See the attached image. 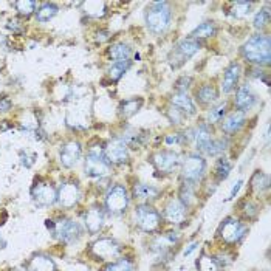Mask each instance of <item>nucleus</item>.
<instances>
[{
    "mask_svg": "<svg viewBox=\"0 0 271 271\" xmlns=\"http://www.w3.org/2000/svg\"><path fill=\"white\" fill-rule=\"evenodd\" d=\"M243 56L259 65H268L269 64V37L263 34H254L251 36L242 47Z\"/></svg>",
    "mask_w": 271,
    "mask_h": 271,
    "instance_id": "1",
    "label": "nucleus"
},
{
    "mask_svg": "<svg viewBox=\"0 0 271 271\" xmlns=\"http://www.w3.org/2000/svg\"><path fill=\"white\" fill-rule=\"evenodd\" d=\"M171 19L172 13L166 2H153L146 11V24L153 34L165 33L171 24Z\"/></svg>",
    "mask_w": 271,
    "mask_h": 271,
    "instance_id": "2",
    "label": "nucleus"
},
{
    "mask_svg": "<svg viewBox=\"0 0 271 271\" xmlns=\"http://www.w3.org/2000/svg\"><path fill=\"white\" fill-rule=\"evenodd\" d=\"M206 171V161L198 153H189L182 166V175L186 183H197Z\"/></svg>",
    "mask_w": 271,
    "mask_h": 271,
    "instance_id": "3",
    "label": "nucleus"
},
{
    "mask_svg": "<svg viewBox=\"0 0 271 271\" xmlns=\"http://www.w3.org/2000/svg\"><path fill=\"white\" fill-rule=\"evenodd\" d=\"M200 50V42L194 39H183L178 42L175 50L169 54V62L174 69L182 67L188 59H191L194 54Z\"/></svg>",
    "mask_w": 271,
    "mask_h": 271,
    "instance_id": "4",
    "label": "nucleus"
},
{
    "mask_svg": "<svg viewBox=\"0 0 271 271\" xmlns=\"http://www.w3.org/2000/svg\"><path fill=\"white\" fill-rule=\"evenodd\" d=\"M84 171H85V175L88 177H105L110 172V165H108L107 160L104 158V153L93 149L88 152L85 158Z\"/></svg>",
    "mask_w": 271,
    "mask_h": 271,
    "instance_id": "5",
    "label": "nucleus"
},
{
    "mask_svg": "<svg viewBox=\"0 0 271 271\" xmlns=\"http://www.w3.org/2000/svg\"><path fill=\"white\" fill-rule=\"evenodd\" d=\"M135 217H137L138 227L146 233H152V231L158 230V227H160V214L150 205L137 206Z\"/></svg>",
    "mask_w": 271,
    "mask_h": 271,
    "instance_id": "6",
    "label": "nucleus"
},
{
    "mask_svg": "<svg viewBox=\"0 0 271 271\" xmlns=\"http://www.w3.org/2000/svg\"><path fill=\"white\" fill-rule=\"evenodd\" d=\"M102 153L108 165H120V163L127 161V156H129L127 144L121 138H114L112 141H108Z\"/></svg>",
    "mask_w": 271,
    "mask_h": 271,
    "instance_id": "7",
    "label": "nucleus"
},
{
    "mask_svg": "<svg viewBox=\"0 0 271 271\" xmlns=\"http://www.w3.org/2000/svg\"><path fill=\"white\" fill-rule=\"evenodd\" d=\"M105 206L108 211L115 212V214L126 211V208L129 206V195H127V191L124 189V186L117 185L108 191V194L105 197Z\"/></svg>",
    "mask_w": 271,
    "mask_h": 271,
    "instance_id": "8",
    "label": "nucleus"
},
{
    "mask_svg": "<svg viewBox=\"0 0 271 271\" xmlns=\"http://www.w3.org/2000/svg\"><path fill=\"white\" fill-rule=\"evenodd\" d=\"M246 233V228L237 220L234 217H228V219L222 223L219 234L220 237L227 242V243H236L239 242Z\"/></svg>",
    "mask_w": 271,
    "mask_h": 271,
    "instance_id": "9",
    "label": "nucleus"
},
{
    "mask_svg": "<svg viewBox=\"0 0 271 271\" xmlns=\"http://www.w3.org/2000/svg\"><path fill=\"white\" fill-rule=\"evenodd\" d=\"M54 234H56L64 243H73L75 240H78L81 237V228L76 222L64 219L54 223L53 228Z\"/></svg>",
    "mask_w": 271,
    "mask_h": 271,
    "instance_id": "10",
    "label": "nucleus"
},
{
    "mask_svg": "<svg viewBox=\"0 0 271 271\" xmlns=\"http://www.w3.org/2000/svg\"><path fill=\"white\" fill-rule=\"evenodd\" d=\"M92 251L101 260H112L120 256L121 246L112 239H99L92 245Z\"/></svg>",
    "mask_w": 271,
    "mask_h": 271,
    "instance_id": "11",
    "label": "nucleus"
},
{
    "mask_svg": "<svg viewBox=\"0 0 271 271\" xmlns=\"http://www.w3.org/2000/svg\"><path fill=\"white\" fill-rule=\"evenodd\" d=\"M33 200L37 206H50L58 200V192L48 183H37L31 191Z\"/></svg>",
    "mask_w": 271,
    "mask_h": 271,
    "instance_id": "12",
    "label": "nucleus"
},
{
    "mask_svg": "<svg viewBox=\"0 0 271 271\" xmlns=\"http://www.w3.org/2000/svg\"><path fill=\"white\" fill-rule=\"evenodd\" d=\"M153 165L156 166L158 171L161 172H172L175 166L178 165V153L172 150H163L153 155Z\"/></svg>",
    "mask_w": 271,
    "mask_h": 271,
    "instance_id": "13",
    "label": "nucleus"
},
{
    "mask_svg": "<svg viewBox=\"0 0 271 271\" xmlns=\"http://www.w3.org/2000/svg\"><path fill=\"white\" fill-rule=\"evenodd\" d=\"M165 217L169 223L178 225V223L185 222V219H186V206L183 205V201L180 198H172L165 209Z\"/></svg>",
    "mask_w": 271,
    "mask_h": 271,
    "instance_id": "14",
    "label": "nucleus"
},
{
    "mask_svg": "<svg viewBox=\"0 0 271 271\" xmlns=\"http://www.w3.org/2000/svg\"><path fill=\"white\" fill-rule=\"evenodd\" d=\"M79 197H81V191L76 183L62 185L59 189V194H58V200L64 208H73L78 203Z\"/></svg>",
    "mask_w": 271,
    "mask_h": 271,
    "instance_id": "15",
    "label": "nucleus"
},
{
    "mask_svg": "<svg viewBox=\"0 0 271 271\" xmlns=\"http://www.w3.org/2000/svg\"><path fill=\"white\" fill-rule=\"evenodd\" d=\"M81 153H82L81 144L78 141H70L64 144L61 149V163L65 168H73L81 158Z\"/></svg>",
    "mask_w": 271,
    "mask_h": 271,
    "instance_id": "16",
    "label": "nucleus"
},
{
    "mask_svg": "<svg viewBox=\"0 0 271 271\" xmlns=\"http://www.w3.org/2000/svg\"><path fill=\"white\" fill-rule=\"evenodd\" d=\"M84 222H85L87 231H88L90 234H96V233L102 228V225H104V212H102V209H99V208H92V209L85 214Z\"/></svg>",
    "mask_w": 271,
    "mask_h": 271,
    "instance_id": "17",
    "label": "nucleus"
},
{
    "mask_svg": "<svg viewBox=\"0 0 271 271\" xmlns=\"http://www.w3.org/2000/svg\"><path fill=\"white\" fill-rule=\"evenodd\" d=\"M245 124V112H240V110H236L233 114H230L223 123H222V130L228 135H233L236 132L240 130V127Z\"/></svg>",
    "mask_w": 271,
    "mask_h": 271,
    "instance_id": "18",
    "label": "nucleus"
},
{
    "mask_svg": "<svg viewBox=\"0 0 271 271\" xmlns=\"http://www.w3.org/2000/svg\"><path fill=\"white\" fill-rule=\"evenodd\" d=\"M256 102V95L251 92L248 85H240L236 95V105L240 112H245L248 108H251Z\"/></svg>",
    "mask_w": 271,
    "mask_h": 271,
    "instance_id": "19",
    "label": "nucleus"
},
{
    "mask_svg": "<svg viewBox=\"0 0 271 271\" xmlns=\"http://www.w3.org/2000/svg\"><path fill=\"white\" fill-rule=\"evenodd\" d=\"M239 78H240V65L233 62L227 72H225V78H223V92L225 93H230L236 88L237 82H239Z\"/></svg>",
    "mask_w": 271,
    "mask_h": 271,
    "instance_id": "20",
    "label": "nucleus"
},
{
    "mask_svg": "<svg viewBox=\"0 0 271 271\" xmlns=\"http://www.w3.org/2000/svg\"><path fill=\"white\" fill-rule=\"evenodd\" d=\"M194 138H195V144H197L198 150L208 155V150H209V147H211V144H212V137H211L209 127H208L206 124H201V126L197 129Z\"/></svg>",
    "mask_w": 271,
    "mask_h": 271,
    "instance_id": "21",
    "label": "nucleus"
},
{
    "mask_svg": "<svg viewBox=\"0 0 271 271\" xmlns=\"http://www.w3.org/2000/svg\"><path fill=\"white\" fill-rule=\"evenodd\" d=\"M172 104L174 107H177L180 112L183 114H188V115H194L197 110H195V104L194 101L186 95V93H175L172 96Z\"/></svg>",
    "mask_w": 271,
    "mask_h": 271,
    "instance_id": "22",
    "label": "nucleus"
},
{
    "mask_svg": "<svg viewBox=\"0 0 271 271\" xmlns=\"http://www.w3.org/2000/svg\"><path fill=\"white\" fill-rule=\"evenodd\" d=\"M54 269H56L54 262L48 256H43V254L34 256L28 265V271H54Z\"/></svg>",
    "mask_w": 271,
    "mask_h": 271,
    "instance_id": "23",
    "label": "nucleus"
},
{
    "mask_svg": "<svg viewBox=\"0 0 271 271\" xmlns=\"http://www.w3.org/2000/svg\"><path fill=\"white\" fill-rule=\"evenodd\" d=\"M160 195V191L155 186L150 185H144V183H138L133 186V197L140 198V200H156Z\"/></svg>",
    "mask_w": 271,
    "mask_h": 271,
    "instance_id": "24",
    "label": "nucleus"
},
{
    "mask_svg": "<svg viewBox=\"0 0 271 271\" xmlns=\"http://www.w3.org/2000/svg\"><path fill=\"white\" fill-rule=\"evenodd\" d=\"M215 33H217V27H215L214 22H203L191 33V39H194V40L206 39V37L214 36Z\"/></svg>",
    "mask_w": 271,
    "mask_h": 271,
    "instance_id": "25",
    "label": "nucleus"
},
{
    "mask_svg": "<svg viewBox=\"0 0 271 271\" xmlns=\"http://www.w3.org/2000/svg\"><path fill=\"white\" fill-rule=\"evenodd\" d=\"M143 105V99L141 98H133V99H127L124 101L121 105H120V114L124 117V118H129L132 115H135L140 107Z\"/></svg>",
    "mask_w": 271,
    "mask_h": 271,
    "instance_id": "26",
    "label": "nucleus"
},
{
    "mask_svg": "<svg viewBox=\"0 0 271 271\" xmlns=\"http://www.w3.org/2000/svg\"><path fill=\"white\" fill-rule=\"evenodd\" d=\"M110 56L112 59H115V62H123V61H129V56H130V48L123 43V42H118L115 45L110 47Z\"/></svg>",
    "mask_w": 271,
    "mask_h": 271,
    "instance_id": "27",
    "label": "nucleus"
},
{
    "mask_svg": "<svg viewBox=\"0 0 271 271\" xmlns=\"http://www.w3.org/2000/svg\"><path fill=\"white\" fill-rule=\"evenodd\" d=\"M197 268L198 271H222V265L219 263V260L206 254L200 256V259L197 260Z\"/></svg>",
    "mask_w": 271,
    "mask_h": 271,
    "instance_id": "28",
    "label": "nucleus"
},
{
    "mask_svg": "<svg viewBox=\"0 0 271 271\" xmlns=\"http://www.w3.org/2000/svg\"><path fill=\"white\" fill-rule=\"evenodd\" d=\"M197 98L201 104H212L219 98V93H217L215 87L212 85H203L198 92H197Z\"/></svg>",
    "mask_w": 271,
    "mask_h": 271,
    "instance_id": "29",
    "label": "nucleus"
},
{
    "mask_svg": "<svg viewBox=\"0 0 271 271\" xmlns=\"http://www.w3.org/2000/svg\"><path fill=\"white\" fill-rule=\"evenodd\" d=\"M58 11H59V8L54 5V4H43L39 10H37V13H36V17H37V20L39 22H48L50 19H53L54 16L58 14Z\"/></svg>",
    "mask_w": 271,
    "mask_h": 271,
    "instance_id": "30",
    "label": "nucleus"
},
{
    "mask_svg": "<svg viewBox=\"0 0 271 271\" xmlns=\"http://www.w3.org/2000/svg\"><path fill=\"white\" fill-rule=\"evenodd\" d=\"M225 114H227V102H222V104H219L217 107L211 108V110L208 112V121H209V124L222 121L223 117H225Z\"/></svg>",
    "mask_w": 271,
    "mask_h": 271,
    "instance_id": "31",
    "label": "nucleus"
},
{
    "mask_svg": "<svg viewBox=\"0 0 271 271\" xmlns=\"http://www.w3.org/2000/svg\"><path fill=\"white\" fill-rule=\"evenodd\" d=\"M268 186H269L268 177H266L263 172H259V171H257V172L253 175V178H251V188H253L254 191H257V192H262V191L268 189Z\"/></svg>",
    "mask_w": 271,
    "mask_h": 271,
    "instance_id": "32",
    "label": "nucleus"
},
{
    "mask_svg": "<svg viewBox=\"0 0 271 271\" xmlns=\"http://www.w3.org/2000/svg\"><path fill=\"white\" fill-rule=\"evenodd\" d=\"M231 172V163L228 158H220L215 165V175L219 180H227Z\"/></svg>",
    "mask_w": 271,
    "mask_h": 271,
    "instance_id": "33",
    "label": "nucleus"
},
{
    "mask_svg": "<svg viewBox=\"0 0 271 271\" xmlns=\"http://www.w3.org/2000/svg\"><path fill=\"white\" fill-rule=\"evenodd\" d=\"M251 4L250 2H234L231 8V16L236 19H242L251 13Z\"/></svg>",
    "mask_w": 271,
    "mask_h": 271,
    "instance_id": "34",
    "label": "nucleus"
},
{
    "mask_svg": "<svg viewBox=\"0 0 271 271\" xmlns=\"http://www.w3.org/2000/svg\"><path fill=\"white\" fill-rule=\"evenodd\" d=\"M130 67V61H123V62H115L112 67H110V70H108V75H110V78H112V81H118L126 72H127V69Z\"/></svg>",
    "mask_w": 271,
    "mask_h": 271,
    "instance_id": "35",
    "label": "nucleus"
},
{
    "mask_svg": "<svg viewBox=\"0 0 271 271\" xmlns=\"http://www.w3.org/2000/svg\"><path fill=\"white\" fill-rule=\"evenodd\" d=\"M132 268H133V265L129 259H120L110 265H107L104 268V271H132Z\"/></svg>",
    "mask_w": 271,
    "mask_h": 271,
    "instance_id": "36",
    "label": "nucleus"
},
{
    "mask_svg": "<svg viewBox=\"0 0 271 271\" xmlns=\"http://www.w3.org/2000/svg\"><path fill=\"white\" fill-rule=\"evenodd\" d=\"M14 5L20 16H30L36 8V2H33V0H22V2H16Z\"/></svg>",
    "mask_w": 271,
    "mask_h": 271,
    "instance_id": "37",
    "label": "nucleus"
},
{
    "mask_svg": "<svg viewBox=\"0 0 271 271\" xmlns=\"http://www.w3.org/2000/svg\"><path fill=\"white\" fill-rule=\"evenodd\" d=\"M227 144H228V141L223 140V138L212 140V144H211V147L208 150V155H219V153H222L227 149Z\"/></svg>",
    "mask_w": 271,
    "mask_h": 271,
    "instance_id": "38",
    "label": "nucleus"
},
{
    "mask_svg": "<svg viewBox=\"0 0 271 271\" xmlns=\"http://www.w3.org/2000/svg\"><path fill=\"white\" fill-rule=\"evenodd\" d=\"M268 22H269V13H268V10H260V11L256 14V17H254V27H256L257 30L266 27Z\"/></svg>",
    "mask_w": 271,
    "mask_h": 271,
    "instance_id": "39",
    "label": "nucleus"
},
{
    "mask_svg": "<svg viewBox=\"0 0 271 271\" xmlns=\"http://www.w3.org/2000/svg\"><path fill=\"white\" fill-rule=\"evenodd\" d=\"M182 201H183L185 206H188L189 203L194 201V191H192V185L191 183L185 182V185L182 188Z\"/></svg>",
    "mask_w": 271,
    "mask_h": 271,
    "instance_id": "40",
    "label": "nucleus"
},
{
    "mask_svg": "<svg viewBox=\"0 0 271 271\" xmlns=\"http://www.w3.org/2000/svg\"><path fill=\"white\" fill-rule=\"evenodd\" d=\"M192 82V78L191 76H182L177 82H175V88L178 90V93H186V90L189 88Z\"/></svg>",
    "mask_w": 271,
    "mask_h": 271,
    "instance_id": "41",
    "label": "nucleus"
},
{
    "mask_svg": "<svg viewBox=\"0 0 271 271\" xmlns=\"http://www.w3.org/2000/svg\"><path fill=\"white\" fill-rule=\"evenodd\" d=\"M169 118L174 124H180L183 121V112H180L177 107H174L169 110Z\"/></svg>",
    "mask_w": 271,
    "mask_h": 271,
    "instance_id": "42",
    "label": "nucleus"
},
{
    "mask_svg": "<svg viewBox=\"0 0 271 271\" xmlns=\"http://www.w3.org/2000/svg\"><path fill=\"white\" fill-rule=\"evenodd\" d=\"M185 141V137L182 133H172L166 137V143L168 144H182Z\"/></svg>",
    "mask_w": 271,
    "mask_h": 271,
    "instance_id": "43",
    "label": "nucleus"
},
{
    "mask_svg": "<svg viewBox=\"0 0 271 271\" xmlns=\"http://www.w3.org/2000/svg\"><path fill=\"white\" fill-rule=\"evenodd\" d=\"M10 108H11V101L8 98L0 99V114H2V112H8Z\"/></svg>",
    "mask_w": 271,
    "mask_h": 271,
    "instance_id": "44",
    "label": "nucleus"
},
{
    "mask_svg": "<svg viewBox=\"0 0 271 271\" xmlns=\"http://www.w3.org/2000/svg\"><path fill=\"white\" fill-rule=\"evenodd\" d=\"M242 183H243V182H242V180H239V182L234 185V188H233V191H231V195H230V198H234V197L237 195V192H239V191H240V188H242Z\"/></svg>",
    "mask_w": 271,
    "mask_h": 271,
    "instance_id": "45",
    "label": "nucleus"
},
{
    "mask_svg": "<svg viewBox=\"0 0 271 271\" xmlns=\"http://www.w3.org/2000/svg\"><path fill=\"white\" fill-rule=\"evenodd\" d=\"M197 246H198V243H197V242L191 243V245H189V248H188V250H185V256H189V254H191V253H192Z\"/></svg>",
    "mask_w": 271,
    "mask_h": 271,
    "instance_id": "46",
    "label": "nucleus"
},
{
    "mask_svg": "<svg viewBox=\"0 0 271 271\" xmlns=\"http://www.w3.org/2000/svg\"><path fill=\"white\" fill-rule=\"evenodd\" d=\"M5 246H7V240L2 236H0V250H4Z\"/></svg>",
    "mask_w": 271,
    "mask_h": 271,
    "instance_id": "47",
    "label": "nucleus"
}]
</instances>
